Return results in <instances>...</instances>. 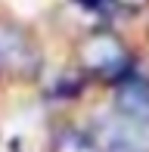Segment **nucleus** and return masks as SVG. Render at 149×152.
I'll return each instance as SVG.
<instances>
[{"label":"nucleus","mask_w":149,"mask_h":152,"mask_svg":"<svg viewBox=\"0 0 149 152\" xmlns=\"http://www.w3.org/2000/svg\"><path fill=\"white\" fill-rule=\"evenodd\" d=\"M93 140L106 152H149V124H140L121 112H112L96 124Z\"/></svg>","instance_id":"f257e3e1"},{"label":"nucleus","mask_w":149,"mask_h":152,"mask_svg":"<svg viewBox=\"0 0 149 152\" xmlns=\"http://www.w3.org/2000/svg\"><path fill=\"white\" fill-rule=\"evenodd\" d=\"M0 68L12 75H34L40 68V53L28 40V34L19 31L16 25L0 22Z\"/></svg>","instance_id":"f03ea898"},{"label":"nucleus","mask_w":149,"mask_h":152,"mask_svg":"<svg viewBox=\"0 0 149 152\" xmlns=\"http://www.w3.org/2000/svg\"><path fill=\"white\" fill-rule=\"evenodd\" d=\"M81 59H84V65L90 68V72H99V75H106V78L121 75L124 72V62H127L121 44L115 37H106V34L87 40L84 50H81Z\"/></svg>","instance_id":"7ed1b4c3"},{"label":"nucleus","mask_w":149,"mask_h":152,"mask_svg":"<svg viewBox=\"0 0 149 152\" xmlns=\"http://www.w3.org/2000/svg\"><path fill=\"white\" fill-rule=\"evenodd\" d=\"M115 112L127 115V118L149 124V84L140 78H127L115 90Z\"/></svg>","instance_id":"20e7f679"},{"label":"nucleus","mask_w":149,"mask_h":152,"mask_svg":"<svg viewBox=\"0 0 149 152\" xmlns=\"http://www.w3.org/2000/svg\"><path fill=\"white\" fill-rule=\"evenodd\" d=\"M53 152H99V143H93V137H84L78 130H69L56 140Z\"/></svg>","instance_id":"39448f33"}]
</instances>
